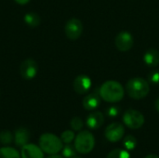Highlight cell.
I'll use <instances>...</instances> for the list:
<instances>
[{
	"mask_svg": "<svg viewBox=\"0 0 159 158\" xmlns=\"http://www.w3.org/2000/svg\"><path fill=\"white\" fill-rule=\"evenodd\" d=\"M91 79L90 77H89L87 74H79L77 75L73 83V88L74 90L80 95L86 94L88 93L90 88H91Z\"/></svg>",
	"mask_w": 159,
	"mask_h": 158,
	"instance_id": "30bf717a",
	"label": "cell"
},
{
	"mask_svg": "<svg viewBox=\"0 0 159 158\" xmlns=\"http://www.w3.org/2000/svg\"><path fill=\"white\" fill-rule=\"evenodd\" d=\"M20 154L14 148L5 146L0 148V158H20Z\"/></svg>",
	"mask_w": 159,
	"mask_h": 158,
	"instance_id": "2e32d148",
	"label": "cell"
},
{
	"mask_svg": "<svg viewBox=\"0 0 159 158\" xmlns=\"http://www.w3.org/2000/svg\"><path fill=\"white\" fill-rule=\"evenodd\" d=\"M119 113H120V109H119V107L116 106V105L110 106V107L107 108V110H106V115H107L109 117H111V118L116 117V116L119 115Z\"/></svg>",
	"mask_w": 159,
	"mask_h": 158,
	"instance_id": "cb8c5ba5",
	"label": "cell"
},
{
	"mask_svg": "<svg viewBox=\"0 0 159 158\" xmlns=\"http://www.w3.org/2000/svg\"><path fill=\"white\" fill-rule=\"evenodd\" d=\"M75 147L81 155L89 154L95 146V137L89 130H80L75 138Z\"/></svg>",
	"mask_w": 159,
	"mask_h": 158,
	"instance_id": "277c9868",
	"label": "cell"
},
{
	"mask_svg": "<svg viewBox=\"0 0 159 158\" xmlns=\"http://www.w3.org/2000/svg\"><path fill=\"white\" fill-rule=\"evenodd\" d=\"M106 158H130V155L126 149H115L107 155Z\"/></svg>",
	"mask_w": 159,
	"mask_h": 158,
	"instance_id": "d6986e66",
	"label": "cell"
},
{
	"mask_svg": "<svg viewBox=\"0 0 159 158\" xmlns=\"http://www.w3.org/2000/svg\"><path fill=\"white\" fill-rule=\"evenodd\" d=\"M83 23L76 18L70 19L64 26V33L68 39L77 40L83 33Z\"/></svg>",
	"mask_w": 159,
	"mask_h": 158,
	"instance_id": "8992f818",
	"label": "cell"
},
{
	"mask_svg": "<svg viewBox=\"0 0 159 158\" xmlns=\"http://www.w3.org/2000/svg\"><path fill=\"white\" fill-rule=\"evenodd\" d=\"M143 61L149 67H157L159 64V51L156 48L148 49L143 55Z\"/></svg>",
	"mask_w": 159,
	"mask_h": 158,
	"instance_id": "9a60e30c",
	"label": "cell"
},
{
	"mask_svg": "<svg viewBox=\"0 0 159 158\" xmlns=\"http://www.w3.org/2000/svg\"><path fill=\"white\" fill-rule=\"evenodd\" d=\"M116 47L122 52H127L132 48L134 45V39L130 33L127 31H122L115 38Z\"/></svg>",
	"mask_w": 159,
	"mask_h": 158,
	"instance_id": "ba28073f",
	"label": "cell"
},
{
	"mask_svg": "<svg viewBox=\"0 0 159 158\" xmlns=\"http://www.w3.org/2000/svg\"><path fill=\"white\" fill-rule=\"evenodd\" d=\"M61 153H62V156L64 158H72L76 156L77 151H76L75 145H72L71 143H68V144H65L62 147Z\"/></svg>",
	"mask_w": 159,
	"mask_h": 158,
	"instance_id": "ffe728a7",
	"label": "cell"
},
{
	"mask_svg": "<svg viewBox=\"0 0 159 158\" xmlns=\"http://www.w3.org/2000/svg\"><path fill=\"white\" fill-rule=\"evenodd\" d=\"M101 104V96L96 92L88 94L82 101V105L87 111H93Z\"/></svg>",
	"mask_w": 159,
	"mask_h": 158,
	"instance_id": "4fadbf2b",
	"label": "cell"
},
{
	"mask_svg": "<svg viewBox=\"0 0 159 158\" xmlns=\"http://www.w3.org/2000/svg\"><path fill=\"white\" fill-rule=\"evenodd\" d=\"M125 135V128L121 123L114 122L107 126L104 131V136L107 141L111 142H120Z\"/></svg>",
	"mask_w": 159,
	"mask_h": 158,
	"instance_id": "52a82bcc",
	"label": "cell"
},
{
	"mask_svg": "<svg viewBox=\"0 0 159 158\" xmlns=\"http://www.w3.org/2000/svg\"><path fill=\"white\" fill-rule=\"evenodd\" d=\"M24 21L25 23L30 26V27H36L40 24V17L38 14L34 13V12H29V13H26L25 16H24Z\"/></svg>",
	"mask_w": 159,
	"mask_h": 158,
	"instance_id": "e0dca14e",
	"label": "cell"
},
{
	"mask_svg": "<svg viewBox=\"0 0 159 158\" xmlns=\"http://www.w3.org/2000/svg\"><path fill=\"white\" fill-rule=\"evenodd\" d=\"M62 141L52 133H44L39 138V146L44 153L56 155L62 150Z\"/></svg>",
	"mask_w": 159,
	"mask_h": 158,
	"instance_id": "3957f363",
	"label": "cell"
},
{
	"mask_svg": "<svg viewBox=\"0 0 159 158\" xmlns=\"http://www.w3.org/2000/svg\"><path fill=\"white\" fill-rule=\"evenodd\" d=\"M149 81L154 85L159 84V70H155L149 74Z\"/></svg>",
	"mask_w": 159,
	"mask_h": 158,
	"instance_id": "d4e9b609",
	"label": "cell"
},
{
	"mask_svg": "<svg viewBox=\"0 0 159 158\" xmlns=\"http://www.w3.org/2000/svg\"><path fill=\"white\" fill-rule=\"evenodd\" d=\"M126 90L131 99L142 100L149 94L150 85L144 78L133 77L127 82Z\"/></svg>",
	"mask_w": 159,
	"mask_h": 158,
	"instance_id": "7a4b0ae2",
	"label": "cell"
},
{
	"mask_svg": "<svg viewBox=\"0 0 159 158\" xmlns=\"http://www.w3.org/2000/svg\"><path fill=\"white\" fill-rule=\"evenodd\" d=\"M104 123V115L102 113L96 111L90 113L87 119H86V125L89 129H100Z\"/></svg>",
	"mask_w": 159,
	"mask_h": 158,
	"instance_id": "7c38bea8",
	"label": "cell"
},
{
	"mask_svg": "<svg viewBox=\"0 0 159 158\" xmlns=\"http://www.w3.org/2000/svg\"><path fill=\"white\" fill-rule=\"evenodd\" d=\"M21 158H44V152L40 148L33 143H27L21 147Z\"/></svg>",
	"mask_w": 159,
	"mask_h": 158,
	"instance_id": "8fae6325",
	"label": "cell"
},
{
	"mask_svg": "<svg viewBox=\"0 0 159 158\" xmlns=\"http://www.w3.org/2000/svg\"><path fill=\"white\" fill-rule=\"evenodd\" d=\"M16 3H18V4H20V5H25V4H27L30 0H14Z\"/></svg>",
	"mask_w": 159,
	"mask_h": 158,
	"instance_id": "484cf974",
	"label": "cell"
},
{
	"mask_svg": "<svg viewBox=\"0 0 159 158\" xmlns=\"http://www.w3.org/2000/svg\"><path fill=\"white\" fill-rule=\"evenodd\" d=\"M30 140V132L25 128H19L14 132V142L17 146L22 147L27 144Z\"/></svg>",
	"mask_w": 159,
	"mask_h": 158,
	"instance_id": "5bb4252c",
	"label": "cell"
},
{
	"mask_svg": "<svg viewBox=\"0 0 159 158\" xmlns=\"http://www.w3.org/2000/svg\"><path fill=\"white\" fill-rule=\"evenodd\" d=\"M75 138V132L73 130H69V129L64 130L61 135V140L65 144H68V143H71L72 142H74Z\"/></svg>",
	"mask_w": 159,
	"mask_h": 158,
	"instance_id": "7402d4cb",
	"label": "cell"
},
{
	"mask_svg": "<svg viewBox=\"0 0 159 158\" xmlns=\"http://www.w3.org/2000/svg\"><path fill=\"white\" fill-rule=\"evenodd\" d=\"M13 142V135L9 130H3L0 132V143L3 145H9Z\"/></svg>",
	"mask_w": 159,
	"mask_h": 158,
	"instance_id": "44dd1931",
	"label": "cell"
},
{
	"mask_svg": "<svg viewBox=\"0 0 159 158\" xmlns=\"http://www.w3.org/2000/svg\"><path fill=\"white\" fill-rule=\"evenodd\" d=\"M123 123L126 127L130 129H138L142 128L145 122V118L143 115L135 109H129L127 110L122 116Z\"/></svg>",
	"mask_w": 159,
	"mask_h": 158,
	"instance_id": "5b68a950",
	"label": "cell"
},
{
	"mask_svg": "<svg viewBox=\"0 0 159 158\" xmlns=\"http://www.w3.org/2000/svg\"><path fill=\"white\" fill-rule=\"evenodd\" d=\"M155 107H156V110L159 113V97L156 100V102H155Z\"/></svg>",
	"mask_w": 159,
	"mask_h": 158,
	"instance_id": "4316f807",
	"label": "cell"
},
{
	"mask_svg": "<svg viewBox=\"0 0 159 158\" xmlns=\"http://www.w3.org/2000/svg\"><path fill=\"white\" fill-rule=\"evenodd\" d=\"M144 158H159V156L157 155H154V154H150V155L146 156Z\"/></svg>",
	"mask_w": 159,
	"mask_h": 158,
	"instance_id": "83f0119b",
	"label": "cell"
},
{
	"mask_svg": "<svg viewBox=\"0 0 159 158\" xmlns=\"http://www.w3.org/2000/svg\"><path fill=\"white\" fill-rule=\"evenodd\" d=\"M70 127L74 131H80L84 127V122L80 117L75 116L72 118V120L70 122Z\"/></svg>",
	"mask_w": 159,
	"mask_h": 158,
	"instance_id": "603a6c76",
	"label": "cell"
},
{
	"mask_svg": "<svg viewBox=\"0 0 159 158\" xmlns=\"http://www.w3.org/2000/svg\"><path fill=\"white\" fill-rule=\"evenodd\" d=\"M99 94L104 102L116 103L124 98L125 90L123 86L118 81L108 80L102 83L100 88Z\"/></svg>",
	"mask_w": 159,
	"mask_h": 158,
	"instance_id": "6da1fadb",
	"label": "cell"
},
{
	"mask_svg": "<svg viewBox=\"0 0 159 158\" xmlns=\"http://www.w3.org/2000/svg\"><path fill=\"white\" fill-rule=\"evenodd\" d=\"M123 146L127 151H132L137 146V139L133 135H128L123 140Z\"/></svg>",
	"mask_w": 159,
	"mask_h": 158,
	"instance_id": "ac0fdd59",
	"label": "cell"
},
{
	"mask_svg": "<svg viewBox=\"0 0 159 158\" xmlns=\"http://www.w3.org/2000/svg\"><path fill=\"white\" fill-rule=\"evenodd\" d=\"M48 158H64L63 156H59V155H50L49 156Z\"/></svg>",
	"mask_w": 159,
	"mask_h": 158,
	"instance_id": "f1b7e54d",
	"label": "cell"
},
{
	"mask_svg": "<svg viewBox=\"0 0 159 158\" xmlns=\"http://www.w3.org/2000/svg\"><path fill=\"white\" fill-rule=\"evenodd\" d=\"M72 158H81V157H79V156H74V157H72Z\"/></svg>",
	"mask_w": 159,
	"mask_h": 158,
	"instance_id": "f546056e",
	"label": "cell"
},
{
	"mask_svg": "<svg viewBox=\"0 0 159 158\" xmlns=\"http://www.w3.org/2000/svg\"><path fill=\"white\" fill-rule=\"evenodd\" d=\"M38 71L37 63L33 59H26L24 60L20 67V73L23 79L31 80L35 77Z\"/></svg>",
	"mask_w": 159,
	"mask_h": 158,
	"instance_id": "9c48e42d",
	"label": "cell"
}]
</instances>
